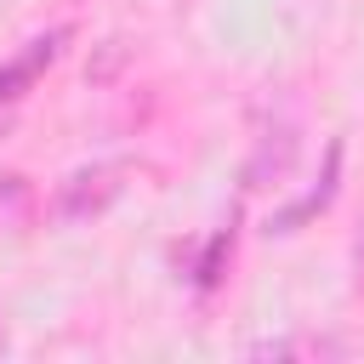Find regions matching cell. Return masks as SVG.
I'll return each mask as SVG.
<instances>
[{"label": "cell", "mask_w": 364, "mask_h": 364, "mask_svg": "<svg viewBox=\"0 0 364 364\" xmlns=\"http://www.w3.org/2000/svg\"><path fill=\"white\" fill-rule=\"evenodd\" d=\"M222 256H228V233H216V239L205 245V256H199V290H216V279H222Z\"/></svg>", "instance_id": "cell-6"}, {"label": "cell", "mask_w": 364, "mask_h": 364, "mask_svg": "<svg viewBox=\"0 0 364 364\" xmlns=\"http://www.w3.org/2000/svg\"><path fill=\"white\" fill-rule=\"evenodd\" d=\"M336 171H341V148H330V159H324V182H318V188H313V193H307L301 205L279 210V216H273V228H279V233H290L296 222H307L313 210H324V205H330V193H336Z\"/></svg>", "instance_id": "cell-4"}, {"label": "cell", "mask_w": 364, "mask_h": 364, "mask_svg": "<svg viewBox=\"0 0 364 364\" xmlns=\"http://www.w3.org/2000/svg\"><path fill=\"white\" fill-rule=\"evenodd\" d=\"M358 273H364V233H358Z\"/></svg>", "instance_id": "cell-7"}, {"label": "cell", "mask_w": 364, "mask_h": 364, "mask_svg": "<svg viewBox=\"0 0 364 364\" xmlns=\"http://www.w3.org/2000/svg\"><path fill=\"white\" fill-rule=\"evenodd\" d=\"M125 176H131V165H91V171H74V176L57 188V216L80 222V216L108 210V205L125 193Z\"/></svg>", "instance_id": "cell-1"}, {"label": "cell", "mask_w": 364, "mask_h": 364, "mask_svg": "<svg viewBox=\"0 0 364 364\" xmlns=\"http://www.w3.org/2000/svg\"><path fill=\"white\" fill-rule=\"evenodd\" d=\"M68 40V28H51V34H40V40H28L6 68H0V102H11V97H23L28 85H34V74L57 57V46Z\"/></svg>", "instance_id": "cell-2"}, {"label": "cell", "mask_w": 364, "mask_h": 364, "mask_svg": "<svg viewBox=\"0 0 364 364\" xmlns=\"http://www.w3.org/2000/svg\"><path fill=\"white\" fill-rule=\"evenodd\" d=\"M296 353L324 358V353H341V347H336V341H262V347H256V358H296Z\"/></svg>", "instance_id": "cell-5"}, {"label": "cell", "mask_w": 364, "mask_h": 364, "mask_svg": "<svg viewBox=\"0 0 364 364\" xmlns=\"http://www.w3.org/2000/svg\"><path fill=\"white\" fill-rule=\"evenodd\" d=\"M290 159H296V131L290 125H273L262 136V148L250 154V165H245V188H267L273 176L290 171Z\"/></svg>", "instance_id": "cell-3"}]
</instances>
